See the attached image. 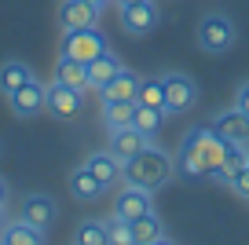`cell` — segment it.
Wrapping results in <instances>:
<instances>
[{"instance_id": "83f0119b", "label": "cell", "mask_w": 249, "mask_h": 245, "mask_svg": "<svg viewBox=\"0 0 249 245\" xmlns=\"http://www.w3.org/2000/svg\"><path fill=\"white\" fill-rule=\"evenodd\" d=\"M227 187H231L238 198H246V201H249V165H246V169H242V172H238V176H234Z\"/></svg>"}, {"instance_id": "2e32d148", "label": "cell", "mask_w": 249, "mask_h": 245, "mask_svg": "<svg viewBox=\"0 0 249 245\" xmlns=\"http://www.w3.org/2000/svg\"><path fill=\"white\" fill-rule=\"evenodd\" d=\"M52 81H59V85L73 88V92H88V66H85V62L66 59V55H59V62H55V77H52Z\"/></svg>"}, {"instance_id": "3957f363", "label": "cell", "mask_w": 249, "mask_h": 245, "mask_svg": "<svg viewBox=\"0 0 249 245\" xmlns=\"http://www.w3.org/2000/svg\"><path fill=\"white\" fill-rule=\"evenodd\" d=\"M107 52V37L99 33V26H92V30H62V44H59V55H66V59L73 62H92L99 59V55Z\"/></svg>"}, {"instance_id": "f1b7e54d", "label": "cell", "mask_w": 249, "mask_h": 245, "mask_svg": "<svg viewBox=\"0 0 249 245\" xmlns=\"http://www.w3.org/2000/svg\"><path fill=\"white\" fill-rule=\"evenodd\" d=\"M234 106H238V110H242V114H246V117H249V81H246V85H242V88H238V95H234Z\"/></svg>"}, {"instance_id": "484cf974", "label": "cell", "mask_w": 249, "mask_h": 245, "mask_svg": "<svg viewBox=\"0 0 249 245\" xmlns=\"http://www.w3.org/2000/svg\"><path fill=\"white\" fill-rule=\"evenodd\" d=\"M132 238H136V245L158 242V238H161V220H158L154 212H147V216H140V220H132Z\"/></svg>"}, {"instance_id": "52a82bcc", "label": "cell", "mask_w": 249, "mask_h": 245, "mask_svg": "<svg viewBox=\"0 0 249 245\" xmlns=\"http://www.w3.org/2000/svg\"><path fill=\"white\" fill-rule=\"evenodd\" d=\"M8 103H11V114L15 117H37V114L48 110V85H40L37 77H33L15 95H8Z\"/></svg>"}, {"instance_id": "1f68e13d", "label": "cell", "mask_w": 249, "mask_h": 245, "mask_svg": "<svg viewBox=\"0 0 249 245\" xmlns=\"http://www.w3.org/2000/svg\"><path fill=\"white\" fill-rule=\"evenodd\" d=\"M150 245H176V242H169V238L161 234V238H158V242H150Z\"/></svg>"}, {"instance_id": "ac0fdd59", "label": "cell", "mask_w": 249, "mask_h": 245, "mask_svg": "<svg viewBox=\"0 0 249 245\" xmlns=\"http://www.w3.org/2000/svg\"><path fill=\"white\" fill-rule=\"evenodd\" d=\"M85 165L92 169V176L99 179L103 187H114L117 179H121V158H114L110 150H103V154H92V158H85Z\"/></svg>"}, {"instance_id": "5bb4252c", "label": "cell", "mask_w": 249, "mask_h": 245, "mask_svg": "<svg viewBox=\"0 0 249 245\" xmlns=\"http://www.w3.org/2000/svg\"><path fill=\"white\" fill-rule=\"evenodd\" d=\"M121 70H124V66H121V59H117V55L107 48V52H103L99 59H92V62H88V88L103 92V88H107L110 81H114V77L121 73Z\"/></svg>"}, {"instance_id": "4fadbf2b", "label": "cell", "mask_w": 249, "mask_h": 245, "mask_svg": "<svg viewBox=\"0 0 249 245\" xmlns=\"http://www.w3.org/2000/svg\"><path fill=\"white\" fill-rule=\"evenodd\" d=\"M143 146H150V139L143 136L136 124H128V128H114V132H110V154H114V158H121V161L136 158Z\"/></svg>"}, {"instance_id": "5b68a950", "label": "cell", "mask_w": 249, "mask_h": 245, "mask_svg": "<svg viewBox=\"0 0 249 245\" xmlns=\"http://www.w3.org/2000/svg\"><path fill=\"white\" fill-rule=\"evenodd\" d=\"M165 114H187L198 103V85L187 73H165Z\"/></svg>"}, {"instance_id": "e575fe53", "label": "cell", "mask_w": 249, "mask_h": 245, "mask_svg": "<svg viewBox=\"0 0 249 245\" xmlns=\"http://www.w3.org/2000/svg\"><path fill=\"white\" fill-rule=\"evenodd\" d=\"M246 154H249V146H246Z\"/></svg>"}, {"instance_id": "7c38bea8", "label": "cell", "mask_w": 249, "mask_h": 245, "mask_svg": "<svg viewBox=\"0 0 249 245\" xmlns=\"http://www.w3.org/2000/svg\"><path fill=\"white\" fill-rule=\"evenodd\" d=\"M99 11L95 4H88V0H62L59 4V26L62 30H92V26H99Z\"/></svg>"}, {"instance_id": "7402d4cb", "label": "cell", "mask_w": 249, "mask_h": 245, "mask_svg": "<svg viewBox=\"0 0 249 245\" xmlns=\"http://www.w3.org/2000/svg\"><path fill=\"white\" fill-rule=\"evenodd\" d=\"M136 106H154L165 110V81L161 77H143L140 92H136Z\"/></svg>"}, {"instance_id": "ffe728a7", "label": "cell", "mask_w": 249, "mask_h": 245, "mask_svg": "<svg viewBox=\"0 0 249 245\" xmlns=\"http://www.w3.org/2000/svg\"><path fill=\"white\" fill-rule=\"evenodd\" d=\"M26 81H33V70L26 66V62L8 59L4 66H0V92H4V95H15L18 88L26 85Z\"/></svg>"}, {"instance_id": "d4e9b609", "label": "cell", "mask_w": 249, "mask_h": 245, "mask_svg": "<svg viewBox=\"0 0 249 245\" xmlns=\"http://www.w3.org/2000/svg\"><path fill=\"white\" fill-rule=\"evenodd\" d=\"M73 245H110V234H107V223L103 220H85L73 234Z\"/></svg>"}, {"instance_id": "30bf717a", "label": "cell", "mask_w": 249, "mask_h": 245, "mask_svg": "<svg viewBox=\"0 0 249 245\" xmlns=\"http://www.w3.org/2000/svg\"><path fill=\"white\" fill-rule=\"evenodd\" d=\"M81 95H85V92H73V88L52 81V85H48V114L59 117V121H73V117L81 114V106H85Z\"/></svg>"}, {"instance_id": "6da1fadb", "label": "cell", "mask_w": 249, "mask_h": 245, "mask_svg": "<svg viewBox=\"0 0 249 245\" xmlns=\"http://www.w3.org/2000/svg\"><path fill=\"white\" fill-rule=\"evenodd\" d=\"M231 154V143L220 139L213 128H191L183 139H179V150L172 158L179 176H191V179H202V176H213L220 172V165L227 161Z\"/></svg>"}, {"instance_id": "d6986e66", "label": "cell", "mask_w": 249, "mask_h": 245, "mask_svg": "<svg viewBox=\"0 0 249 245\" xmlns=\"http://www.w3.org/2000/svg\"><path fill=\"white\" fill-rule=\"evenodd\" d=\"M103 121L107 128H128L136 121V103L132 99H103Z\"/></svg>"}, {"instance_id": "e0dca14e", "label": "cell", "mask_w": 249, "mask_h": 245, "mask_svg": "<svg viewBox=\"0 0 249 245\" xmlns=\"http://www.w3.org/2000/svg\"><path fill=\"white\" fill-rule=\"evenodd\" d=\"M0 245H44V230L30 227L26 220H11L0 227Z\"/></svg>"}, {"instance_id": "9a60e30c", "label": "cell", "mask_w": 249, "mask_h": 245, "mask_svg": "<svg viewBox=\"0 0 249 245\" xmlns=\"http://www.w3.org/2000/svg\"><path fill=\"white\" fill-rule=\"evenodd\" d=\"M66 183H70V194H73V198H77V201H99L103 194H107V187H103L99 179L92 176V169H88V165H81V169H73Z\"/></svg>"}, {"instance_id": "9c48e42d", "label": "cell", "mask_w": 249, "mask_h": 245, "mask_svg": "<svg viewBox=\"0 0 249 245\" xmlns=\"http://www.w3.org/2000/svg\"><path fill=\"white\" fill-rule=\"evenodd\" d=\"M55 216H59V205H55V198H48V194H26V198H22L18 220H26L30 227L48 230V227L55 223Z\"/></svg>"}, {"instance_id": "cb8c5ba5", "label": "cell", "mask_w": 249, "mask_h": 245, "mask_svg": "<svg viewBox=\"0 0 249 245\" xmlns=\"http://www.w3.org/2000/svg\"><path fill=\"white\" fill-rule=\"evenodd\" d=\"M165 117H169L165 110H154V106H136V121H132V124H136V128H140L147 139H154L158 132H161Z\"/></svg>"}, {"instance_id": "44dd1931", "label": "cell", "mask_w": 249, "mask_h": 245, "mask_svg": "<svg viewBox=\"0 0 249 245\" xmlns=\"http://www.w3.org/2000/svg\"><path fill=\"white\" fill-rule=\"evenodd\" d=\"M136 92H140V77H136L132 70H121L99 95H103V99H132L136 103Z\"/></svg>"}, {"instance_id": "f546056e", "label": "cell", "mask_w": 249, "mask_h": 245, "mask_svg": "<svg viewBox=\"0 0 249 245\" xmlns=\"http://www.w3.org/2000/svg\"><path fill=\"white\" fill-rule=\"evenodd\" d=\"M8 198H11V187H8V179H0V209L8 205Z\"/></svg>"}, {"instance_id": "603a6c76", "label": "cell", "mask_w": 249, "mask_h": 245, "mask_svg": "<svg viewBox=\"0 0 249 245\" xmlns=\"http://www.w3.org/2000/svg\"><path fill=\"white\" fill-rule=\"evenodd\" d=\"M249 165V154H246V146H231V154H227V161L220 165V172H213L209 179H216V183H231L234 176H238L242 169Z\"/></svg>"}, {"instance_id": "8992f818", "label": "cell", "mask_w": 249, "mask_h": 245, "mask_svg": "<svg viewBox=\"0 0 249 245\" xmlns=\"http://www.w3.org/2000/svg\"><path fill=\"white\" fill-rule=\"evenodd\" d=\"M158 4L154 0H140V4H128L121 8V30L128 37H147V33L158 30Z\"/></svg>"}, {"instance_id": "d6a6232c", "label": "cell", "mask_w": 249, "mask_h": 245, "mask_svg": "<svg viewBox=\"0 0 249 245\" xmlns=\"http://www.w3.org/2000/svg\"><path fill=\"white\" fill-rule=\"evenodd\" d=\"M88 4H95V8H103V4H110V0H88Z\"/></svg>"}, {"instance_id": "4316f807", "label": "cell", "mask_w": 249, "mask_h": 245, "mask_svg": "<svg viewBox=\"0 0 249 245\" xmlns=\"http://www.w3.org/2000/svg\"><path fill=\"white\" fill-rule=\"evenodd\" d=\"M107 234H110V245H136V238H132V220L110 216V220H107Z\"/></svg>"}, {"instance_id": "4dcf8cb0", "label": "cell", "mask_w": 249, "mask_h": 245, "mask_svg": "<svg viewBox=\"0 0 249 245\" xmlns=\"http://www.w3.org/2000/svg\"><path fill=\"white\" fill-rule=\"evenodd\" d=\"M117 8H128V4H140V0H114Z\"/></svg>"}, {"instance_id": "277c9868", "label": "cell", "mask_w": 249, "mask_h": 245, "mask_svg": "<svg viewBox=\"0 0 249 245\" xmlns=\"http://www.w3.org/2000/svg\"><path fill=\"white\" fill-rule=\"evenodd\" d=\"M234 40H238V30H234V22L227 15H205L202 22H198V48L209 55H224L234 48Z\"/></svg>"}, {"instance_id": "8fae6325", "label": "cell", "mask_w": 249, "mask_h": 245, "mask_svg": "<svg viewBox=\"0 0 249 245\" xmlns=\"http://www.w3.org/2000/svg\"><path fill=\"white\" fill-rule=\"evenodd\" d=\"M209 128L216 132L220 139H227L231 146H249V117L242 114L238 106H234V110H224V114H216Z\"/></svg>"}, {"instance_id": "836d02e7", "label": "cell", "mask_w": 249, "mask_h": 245, "mask_svg": "<svg viewBox=\"0 0 249 245\" xmlns=\"http://www.w3.org/2000/svg\"><path fill=\"white\" fill-rule=\"evenodd\" d=\"M0 223H4V209H0Z\"/></svg>"}, {"instance_id": "ba28073f", "label": "cell", "mask_w": 249, "mask_h": 245, "mask_svg": "<svg viewBox=\"0 0 249 245\" xmlns=\"http://www.w3.org/2000/svg\"><path fill=\"white\" fill-rule=\"evenodd\" d=\"M154 212V191H143V187H121L114 198V216L121 220H140V216Z\"/></svg>"}, {"instance_id": "7a4b0ae2", "label": "cell", "mask_w": 249, "mask_h": 245, "mask_svg": "<svg viewBox=\"0 0 249 245\" xmlns=\"http://www.w3.org/2000/svg\"><path fill=\"white\" fill-rule=\"evenodd\" d=\"M172 172H176L172 158L165 150H158V146H143L136 158L121 161V179L128 187H143V191H158Z\"/></svg>"}]
</instances>
